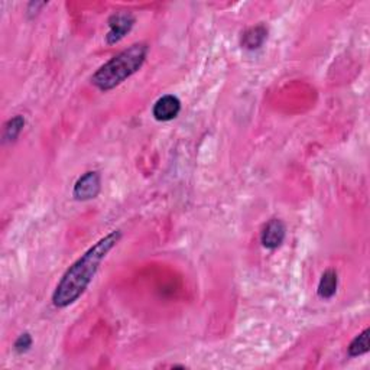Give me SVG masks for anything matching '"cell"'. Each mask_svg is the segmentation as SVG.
Wrapping results in <instances>:
<instances>
[{
    "label": "cell",
    "mask_w": 370,
    "mask_h": 370,
    "mask_svg": "<svg viewBox=\"0 0 370 370\" xmlns=\"http://www.w3.org/2000/svg\"><path fill=\"white\" fill-rule=\"evenodd\" d=\"M121 232L113 230L99 241L91 246L88 251L84 252L61 278L54 294L52 304L56 308H67L74 304L90 287L91 281L106 259V256L113 251L114 246L120 241Z\"/></svg>",
    "instance_id": "1"
},
{
    "label": "cell",
    "mask_w": 370,
    "mask_h": 370,
    "mask_svg": "<svg viewBox=\"0 0 370 370\" xmlns=\"http://www.w3.org/2000/svg\"><path fill=\"white\" fill-rule=\"evenodd\" d=\"M148 51L149 48L143 42L133 44L129 48L123 49L92 74V85H96L100 91H109L120 85L142 68L148 56Z\"/></svg>",
    "instance_id": "2"
},
{
    "label": "cell",
    "mask_w": 370,
    "mask_h": 370,
    "mask_svg": "<svg viewBox=\"0 0 370 370\" xmlns=\"http://www.w3.org/2000/svg\"><path fill=\"white\" fill-rule=\"evenodd\" d=\"M102 191V178L97 171H87L74 184L73 197L77 201H88L96 198Z\"/></svg>",
    "instance_id": "3"
},
{
    "label": "cell",
    "mask_w": 370,
    "mask_h": 370,
    "mask_svg": "<svg viewBox=\"0 0 370 370\" xmlns=\"http://www.w3.org/2000/svg\"><path fill=\"white\" fill-rule=\"evenodd\" d=\"M107 25H109V32L106 35V42L109 45H114L131 32L135 25V16L126 11L117 12L109 18Z\"/></svg>",
    "instance_id": "4"
},
{
    "label": "cell",
    "mask_w": 370,
    "mask_h": 370,
    "mask_svg": "<svg viewBox=\"0 0 370 370\" xmlns=\"http://www.w3.org/2000/svg\"><path fill=\"white\" fill-rule=\"evenodd\" d=\"M287 236V227L280 219L269 220L261 233V243L263 248L275 251L281 248Z\"/></svg>",
    "instance_id": "5"
},
{
    "label": "cell",
    "mask_w": 370,
    "mask_h": 370,
    "mask_svg": "<svg viewBox=\"0 0 370 370\" xmlns=\"http://www.w3.org/2000/svg\"><path fill=\"white\" fill-rule=\"evenodd\" d=\"M181 112V102L174 95H167L160 97L152 109V116L158 121H171Z\"/></svg>",
    "instance_id": "6"
},
{
    "label": "cell",
    "mask_w": 370,
    "mask_h": 370,
    "mask_svg": "<svg viewBox=\"0 0 370 370\" xmlns=\"http://www.w3.org/2000/svg\"><path fill=\"white\" fill-rule=\"evenodd\" d=\"M268 38V29L263 25H258L253 28H249L246 32L241 35V48L248 51L259 49Z\"/></svg>",
    "instance_id": "7"
},
{
    "label": "cell",
    "mask_w": 370,
    "mask_h": 370,
    "mask_svg": "<svg viewBox=\"0 0 370 370\" xmlns=\"http://www.w3.org/2000/svg\"><path fill=\"white\" fill-rule=\"evenodd\" d=\"M338 288V275L335 270L328 269L321 275V280L317 287V294L323 299H331Z\"/></svg>",
    "instance_id": "8"
},
{
    "label": "cell",
    "mask_w": 370,
    "mask_h": 370,
    "mask_svg": "<svg viewBox=\"0 0 370 370\" xmlns=\"http://www.w3.org/2000/svg\"><path fill=\"white\" fill-rule=\"evenodd\" d=\"M369 335H370V330L366 328L359 335H356L353 338L352 343L347 347V353H349L350 357H359V356H363L369 352V349H370Z\"/></svg>",
    "instance_id": "9"
},
{
    "label": "cell",
    "mask_w": 370,
    "mask_h": 370,
    "mask_svg": "<svg viewBox=\"0 0 370 370\" xmlns=\"http://www.w3.org/2000/svg\"><path fill=\"white\" fill-rule=\"evenodd\" d=\"M25 128V117L18 114L15 117H12L11 120H8V123L5 125L4 129V142H13L18 139V136L20 135V132Z\"/></svg>",
    "instance_id": "10"
},
{
    "label": "cell",
    "mask_w": 370,
    "mask_h": 370,
    "mask_svg": "<svg viewBox=\"0 0 370 370\" xmlns=\"http://www.w3.org/2000/svg\"><path fill=\"white\" fill-rule=\"evenodd\" d=\"M32 343H34V340H32V337H30V334H29V333H23V334H20V335L16 338V342H15V345H13V349H15L16 353L23 354V353H26L30 347H32Z\"/></svg>",
    "instance_id": "11"
}]
</instances>
